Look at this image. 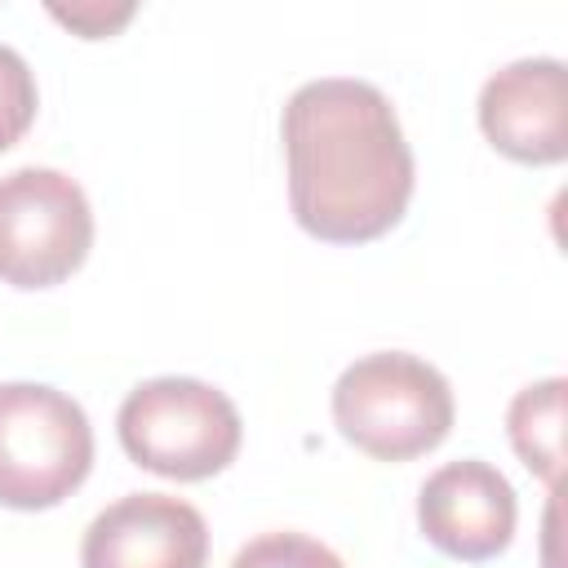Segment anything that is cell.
I'll use <instances>...</instances> for the list:
<instances>
[{"mask_svg":"<svg viewBox=\"0 0 568 568\" xmlns=\"http://www.w3.org/2000/svg\"><path fill=\"white\" fill-rule=\"evenodd\" d=\"M293 222L324 244H368L413 200V146L390 98L351 75L306 80L280 115Z\"/></svg>","mask_w":568,"mask_h":568,"instance_id":"6da1fadb","label":"cell"},{"mask_svg":"<svg viewBox=\"0 0 568 568\" xmlns=\"http://www.w3.org/2000/svg\"><path fill=\"white\" fill-rule=\"evenodd\" d=\"M457 404L448 377L408 351H373L333 382V422L373 462H413L439 448Z\"/></svg>","mask_w":568,"mask_h":568,"instance_id":"7a4b0ae2","label":"cell"},{"mask_svg":"<svg viewBox=\"0 0 568 568\" xmlns=\"http://www.w3.org/2000/svg\"><path fill=\"white\" fill-rule=\"evenodd\" d=\"M115 435L142 470L195 484L235 462L244 422L231 395L200 377H151L124 395Z\"/></svg>","mask_w":568,"mask_h":568,"instance_id":"3957f363","label":"cell"},{"mask_svg":"<svg viewBox=\"0 0 568 568\" xmlns=\"http://www.w3.org/2000/svg\"><path fill=\"white\" fill-rule=\"evenodd\" d=\"M93 470L84 408L44 382H0V506L49 510Z\"/></svg>","mask_w":568,"mask_h":568,"instance_id":"277c9868","label":"cell"},{"mask_svg":"<svg viewBox=\"0 0 568 568\" xmlns=\"http://www.w3.org/2000/svg\"><path fill=\"white\" fill-rule=\"evenodd\" d=\"M93 248V209L62 169H13L0 178V280L13 288H53L71 280Z\"/></svg>","mask_w":568,"mask_h":568,"instance_id":"5b68a950","label":"cell"},{"mask_svg":"<svg viewBox=\"0 0 568 568\" xmlns=\"http://www.w3.org/2000/svg\"><path fill=\"white\" fill-rule=\"evenodd\" d=\"M515 519H519V501L510 479L479 457L439 466L435 475H426L417 493L422 537L462 564L497 559L515 537Z\"/></svg>","mask_w":568,"mask_h":568,"instance_id":"8992f818","label":"cell"},{"mask_svg":"<svg viewBox=\"0 0 568 568\" xmlns=\"http://www.w3.org/2000/svg\"><path fill=\"white\" fill-rule=\"evenodd\" d=\"M209 524L169 493H129L93 515L80 541V568H204Z\"/></svg>","mask_w":568,"mask_h":568,"instance_id":"52a82bcc","label":"cell"},{"mask_svg":"<svg viewBox=\"0 0 568 568\" xmlns=\"http://www.w3.org/2000/svg\"><path fill=\"white\" fill-rule=\"evenodd\" d=\"M479 129L515 164H559L568 155V93L559 58H519L479 89Z\"/></svg>","mask_w":568,"mask_h":568,"instance_id":"ba28073f","label":"cell"},{"mask_svg":"<svg viewBox=\"0 0 568 568\" xmlns=\"http://www.w3.org/2000/svg\"><path fill=\"white\" fill-rule=\"evenodd\" d=\"M564 395H568V382L546 377V382L524 386L506 408L510 448L550 488L559 484V470H564Z\"/></svg>","mask_w":568,"mask_h":568,"instance_id":"9c48e42d","label":"cell"},{"mask_svg":"<svg viewBox=\"0 0 568 568\" xmlns=\"http://www.w3.org/2000/svg\"><path fill=\"white\" fill-rule=\"evenodd\" d=\"M231 568H346V564L324 541L280 528V532H262L248 546H240Z\"/></svg>","mask_w":568,"mask_h":568,"instance_id":"30bf717a","label":"cell"},{"mask_svg":"<svg viewBox=\"0 0 568 568\" xmlns=\"http://www.w3.org/2000/svg\"><path fill=\"white\" fill-rule=\"evenodd\" d=\"M36 106H40V93H36V75L27 58L0 44V151L27 138V129L36 124Z\"/></svg>","mask_w":568,"mask_h":568,"instance_id":"8fae6325","label":"cell"},{"mask_svg":"<svg viewBox=\"0 0 568 568\" xmlns=\"http://www.w3.org/2000/svg\"><path fill=\"white\" fill-rule=\"evenodd\" d=\"M49 13L71 27L80 40H106L115 36L138 9L133 4H102V0H80V4H49Z\"/></svg>","mask_w":568,"mask_h":568,"instance_id":"7c38bea8","label":"cell"}]
</instances>
